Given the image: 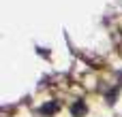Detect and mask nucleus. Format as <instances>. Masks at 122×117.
Returning a JSON list of instances; mask_svg holds the SVG:
<instances>
[{"label": "nucleus", "mask_w": 122, "mask_h": 117, "mask_svg": "<svg viewBox=\"0 0 122 117\" xmlns=\"http://www.w3.org/2000/svg\"><path fill=\"white\" fill-rule=\"evenodd\" d=\"M86 111H88V109H86V102H84V100H77V102L71 104V115L73 117H84Z\"/></svg>", "instance_id": "f257e3e1"}, {"label": "nucleus", "mask_w": 122, "mask_h": 117, "mask_svg": "<svg viewBox=\"0 0 122 117\" xmlns=\"http://www.w3.org/2000/svg\"><path fill=\"white\" fill-rule=\"evenodd\" d=\"M56 111H58V104H56V102H54V104L49 102V104H45V107H41V109H39V113H41V115H51V113H56Z\"/></svg>", "instance_id": "f03ea898"}]
</instances>
